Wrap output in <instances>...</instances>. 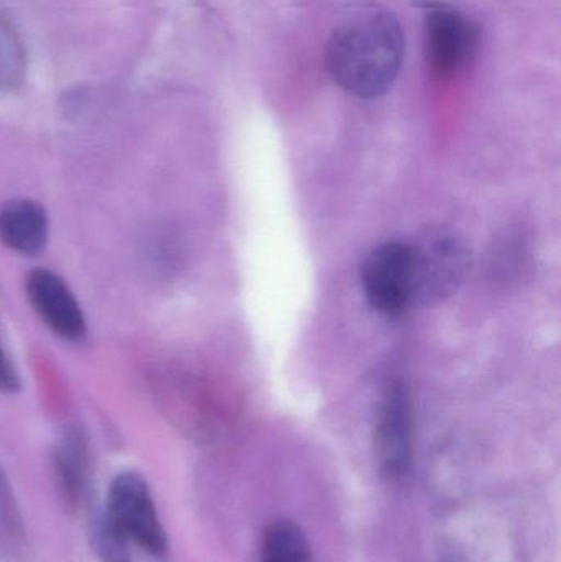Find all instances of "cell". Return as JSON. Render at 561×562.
Instances as JSON below:
<instances>
[{
	"label": "cell",
	"mask_w": 561,
	"mask_h": 562,
	"mask_svg": "<svg viewBox=\"0 0 561 562\" xmlns=\"http://www.w3.org/2000/svg\"><path fill=\"white\" fill-rule=\"evenodd\" d=\"M26 52L16 26L0 13V91H15L25 81Z\"/></svg>",
	"instance_id": "10"
},
{
	"label": "cell",
	"mask_w": 561,
	"mask_h": 562,
	"mask_svg": "<svg viewBox=\"0 0 561 562\" xmlns=\"http://www.w3.org/2000/svg\"><path fill=\"white\" fill-rule=\"evenodd\" d=\"M420 7L425 15L428 66L437 78H453L476 56L480 25L461 10L438 0H424Z\"/></svg>",
	"instance_id": "4"
},
{
	"label": "cell",
	"mask_w": 561,
	"mask_h": 562,
	"mask_svg": "<svg viewBox=\"0 0 561 562\" xmlns=\"http://www.w3.org/2000/svg\"><path fill=\"white\" fill-rule=\"evenodd\" d=\"M102 524L125 543H135L154 557H164L167 551V537L150 488L135 472L121 474L112 482Z\"/></svg>",
	"instance_id": "3"
},
{
	"label": "cell",
	"mask_w": 561,
	"mask_h": 562,
	"mask_svg": "<svg viewBox=\"0 0 561 562\" xmlns=\"http://www.w3.org/2000/svg\"><path fill=\"white\" fill-rule=\"evenodd\" d=\"M19 389V373L0 342V392L13 393Z\"/></svg>",
	"instance_id": "12"
},
{
	"label": "cell",
	"mask_w": 561,
	"mask_h": 562,
	"mask_svg": "<svg viewBox=\"0 0 561 562\" xmlns=\"http://www.w3.org/2000/svg\"><path fill=\"white\" fill-rule=\"evenodd\" d=\"M438 562H470L467 560V558L463 557V554L455 553V551H451V553H445L444 557H441V560Z\"/></svg>",
	"instance_id": "13"
},
{
	"label": "cell",
	"mask_w": 561,
	"mask_h": 562,
	"mask_svg": "<svg viewBox=\"0 0 561 562\" xmlns=\"http://www.w3.org/2000/svg\"><path fill=\"white\" fill-rule=\"evenodd\" d=\"M26 296L40 319L61 339L81 342L88 334L85 314L68 284L56 273L36 269L26 276Z\"/></svg>",
	"instance_id": "6"
},
{
	"label": "cell",
	"mask_w": 561,
	"mask_h": 562,
	"mask_svg": "<svg viewBox=\"0 0 561 562\" xmlns=\"http://www.w3.org/2000/svg\"><path fill=\"white\" fill-rule=\"evenodd\" d=\"M405 35L391 10L361 5L345 13L329 33L325 66L336 85L359 99L391 91L401 75Z\"/></svg>",
	"instance_id": "1"
},
{
	"label": "cell",
	"mask_w": 561,
	"mask_h": 562,
	"mask_svg": "<svg viewBox=\"0 0 561 562\" xmlns=\"http://www.w3.org/2000/svg\"><path fill=\"white\" fill-rule=\"evenodd\" d=\"M56 474L65 497L78 502L86 487L88 477V452L85 441L78 432L71 431L63 438L56 451Z\"/></svg>",
	"instance_id": "9"
},
{
	"label": "cell",
	"mask_w": 561,
	"mask_h": 562,
	"mask_svg": "<svg viewBox=\"0 0 561 562\" xmlns=\"http://www.w3.org/2000/svg\"><path fill=\"white\" fill-rule=\"evenodd\" d=\"M259 562H313L302 528L290 520L272 521L262 537Z\"/></svg>",
	"instance_id": "8"
},
{
	"label": "cell",
	"mask_w": 561,
	"mask_h": 562,
	"mask_svg": "<svg viewBox=\"0 0 561 562\" xmlns=\"http://www.w3.org/2000/svg\"><path fill=\"white\" fill-rule=\"evenodd\" d=\"M375 458L382 474L392 482L402 481L412 464V415L401 386H389L379 406L375 422Z\"/></svg>",
	"instance_id": "5"
},
{
	"label": "cell",
	"mask_w": 561,
	"mask_h": 562,
	"mask_svg": "<svg viewBox=\"0 0 561 562\" xmlns=\"http://www.w3.org/2000/svg\"><path fill=\"white\" fill-rule=\"evenodd\" d=\"M96 550L104 562H131L127 554V543L108 530L104 524H98L94 533Z\"/></svg>",
	"instance_id": "11"
},
{
	"label": "cell",
	"mask_w": 561,
	"mask_h": 562,
	"mask_svg": "<svg viewBox=\"0 0 561 562\" xmlns=\"http://www.w3.org/2000/svg\"><path fill=\"white\" fill-rule=\"evenodd\" d=\"M48 234V216L35 201L13 200L0 207V243L13 252L38 256L45 250Z\"/></svg>",
	"instance_id": "7"
},
{
	"label": "cell",
	"mask_w": 561,
	"mask_h": 562,
	"mask_svg": "<svg viewBox=\"0 0 561 562\" xmlns=\"http://www.w3.org/2000/svg\"><path fill=\"white\" fill-rule=\"evenodd\" d=\"M361 286L372 310L399 317L418 303L420 276L414 244L392 243L374 247L362 260Z\"/></svg>",
	"instance_id": "2"
}]
</instances>
